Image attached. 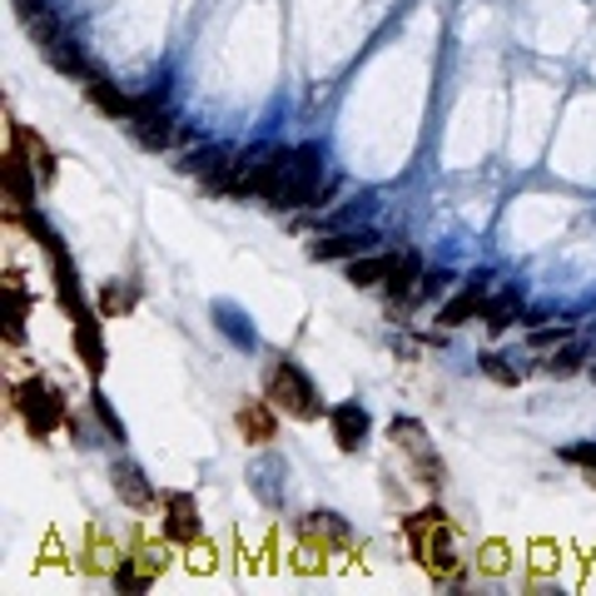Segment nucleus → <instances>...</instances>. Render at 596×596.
<instances>
[{"label":"nucleus","instance_id":"f257e3e1","mask_svg":"<svg viewBox=\"0 0 596 596\" xmlns=\"http://www.w3.org/2000/svg\"><path fill=\"white\" fill-rule=\"evenodd\" d=\"M318 179H324V155H318V145L279 149V155H269L259 165V199L269 209L324 205V195H318Z\"/></svg>","mask_w":596,"mask_h":596},{"label":"nucleus","instance_id":"f03ea898","mask_svg":"<svg viewBox=\"0 0 596 596\" xmlns=\"http://www.w3.org/2000/svg\"><path fill=\"white\" fill-rule=\"evenodd\" d=\"M269 403L279 413H289V418H298V423H314L318 413H324V398L314 393L308 372L298 364H289V358L269 368Z\"/></svg>","mask_w":596,"mask_h":596},{"label":"nucleus","instance_id":"7ed1b4c3","mask_svg":"<svg viewBox=\"0 0 596 596\" xmlns=\"http://www.w3.org/2000/svg\"><path fill=\"white\" fill-rule=\"evenodd\" d=\"M16 408L36 438H46V433H56L60 423H66V398H60L46 378H30L26 388H16Z\"/></svg>","mask_w":596,"mask_h":596},{"label":"nucleus","instance_id":"20e7f679","mask_svg":"<svg viewBox=\"0 0 596 596\" xmlns=\"http://www.w3.org/2000/svg\"><path fill=\"white\" fill-rule=\"evenodd\" d=\"M130 135L140 149H169L175 145V115L159 105V90H145L135 95V115H130Z\"/></svg>","mask_w":596,"mask_h":596},{"label":"nucleus","instance_id":"39448f33","mask_svg":"<svg viewBox=\"0 0 596 596\" xmlns=\"http://www.w3.org/2000/svg\"><path fill=\"white\" fill-rule=\"evenodd\" d=\"M393 443H403L413 453V473H418V483L423 487H443V477H447V467H443V457L428 447V433H423V423H413V418H393Z\"/></svg>","mask_w":596,"mask_h":596},{"label":"nucleus","instance_id":"423d86ee","mask_svg":"<svg viewBox=\"0 0 596 596\" xmlns=\"http://www.w3.org/2000/svg\"><path fill=\"white\" fill-rule=\"evenodd\" d=\"M328 423H334V443H338V453H358V447L368 443V433H372L368 408H358V403H338V408L328 413Z\"/></svg>","mask_w":596,"mask_h":596},{"label":"nucleus","instance_id":"0eeeda50","mask_svg":"<svg viewBox=\"0 0 596 596\" xmlns=\"http://www.w3.org/2000/svg\"><path fill=\"white\" fill-rule=\"evenodd\" d=\"M165 537L179 547H195L199 542V507L189 493H169L165 497Z\"/></svg>","mask_w":596,"mask_h":596},{"label":"nucleus","instance_id":"6e6552de","mask_svg":"<svg viewBox=\"0 0 596 596\" xmlns=\"http://www.w3.org/2000/svg\"><path fill=\"white\" fill-rule=\"evenodd\" d=\"M378 234L372 229H354V234H328V239H314L308 244V259L328 264V259H358V254H372Z\"/></svg>","mask_w":596,"mask_h":596},{"label":"nucleus","instance_id":"1a4fd4ad","mask_svg":"<svg viewBox=\"0 0 596 596\" xmlns=\"http://www.w3.org/2000/svg\"><path fill=\"white\" fill-rule=\"evenodd\" d=\"M239 433H244V443H254V447H264V443H274L279 438V418H274V403H244L239 408Z\"/></svg>","mask_w":596,"mask_h":596},{"label":"nucleus","instance_id":"9d476101","mask_svg":"<svg viewBox=\"0 0 596 596\" xmlns=\"http://www.w3.org/2000/svg\"><path fill=\"white\" fill-rule=\"evenodd\" d=\"M40 50H46V60H50V66H56L60 74H70L74 85H90V80H95L90 60L80 56V46H74L70 36H56V40H50V46H40Z\"/></svg>","mask_w":596,"mask_h":596},{"label":"nucleus","instance_id":"9b49d317","mask_svg":"<svg viewBox=\"0 0 596 596\" xmlns=\"http://www.w3.org/2000/svg\"><path fill=\"white\" fill-rule=\"evenodd\" d=\"M483 308H487V289H483V284H467L463 294H453V298H447V304L438 308V324H443V328H463V324H473Z\"/></svg>","mask_w":596,"mask_h":596},{"label":"nucleus","instance_id":"f8f14e48","mask_svg":"<svg viewBox=\"0 0 596 596\" xmlns=\"http://www.w3.org/2000/svg\"><path fill=\"white\" fill-rule=\"evenodd\" d=\"M36 185H40V175L26 165V155H20V149H10V155H6V189H10V205H16V209H30V199H36Z\"/></svg>","mask_w":596,"mask_h":596},{"label":"nucleus","instance_id":"ddd939ff","mask_svg":"<svg viewBox=\"0 0 596 596\" xmlns=\"http://www.w3.org/2000/svg\"><path fill=\"white\" fill-rule=\"evenodd\" d=\"M115 493H120L135 513H149V507H155V487H149V477L135 463H115Z\"/></svg>","mask_w":596,"mask_h":596},{"label":"nucleus","instance_id":"4468645a","mask_svg":"<svg viewBox=\"0 0 596 596\" xmlns=\"http://www.w3.org/2000/svg\"><path fill=\"white\" fill-rule=\"evenodd\" d=\"M85 95H90V105L95 110H105L110 120H125L130 125V115H135V95H125V90H115L105 74H95L90 85H85Z\"/></svg>","mask_w":596,"mask_h":596},{"label":"nucleus","instance_id":"2eb2a0df","mask_svg":"<svg viewBox=\"0 0 596 596\" xmlns=\"http://www.w3.org/2000/svg\"><path fill=\"white\" fill-rule=\"evenodd\" d=\"M393 259H398V254H358V259H348L344 274L354 289H372V284H388Z\"/></svg>","mask_w":596,"mask_h":596},{"label":"nucleus","instance_id":"dca6fc26","mask_svg":"<svg viewBox=\"0 0 596 596\" xmlns=\"http://www.w3.org/2000/svg\"><path fill=\"white\" fill-rule=\"evenodd\" d=\"M74 354L85 358V368L100 378L105 372V344H100V328H95V318L85 314V318H74Z\"/></svg>","mask_w":596,"mask_h":596},{"label":"nucleus","instance_id":"f3484780","mask_svg":"<svg viewBox=\"0 0 596 596\" xmlns=\"http://www.w3.org/2000/svg\"><path fill=\"white\" fill-rule=\"evenodd\" d=\"M16 149L26 155V165L36 169L40 179H56V155H50V145L40 140L36 130H26V125H20V130H16Z\"/></svg>","mask_w":596,"mask_h":596},{"label":"nucleus","instance_id":"a211bd4d","mask_svg":"<svg viewBox=\"0 0 596 596\" xmlns=\"http://www.w3.org/2000/svg\"><path fill=\"white\" fill-rule=\"evenodd\" d=\"M522 318V294L517 289H503V294H493L487 298V308H483V324L493 328V334H503V328H513Z\"/></svg>","mask_w":596,"mask_h":596},{"label":"nucleus","instance_id":"6ab92c4d","mask_svg":"<svg viewBox=\"0 0 596 596\" xmlns=\"http://www.w3.org/2000/svg\"><path fill=\"white\" fill-rule=\"evenodd\" d=\"M388 294L393 298H413V294H418V254H413V249H398V259H393Z\"/></svg>","mask_w":596,"mask_h":596},{"label":"nucleus","instance_id":"aec40b11","mask_svg":"<svg viewBox=\"0 0 596 596\" xmlns=\"http://www.w3.org/2000/svg\"><path fill=\"white\" fill-rule=\"evenodd\" d=\"M582 358H587V354H582V348L572 344V348H562V354H552V358H547V364H542V368H547L552 378H572V372L582 368Z\"/></svg>","mask_w":596,"mask_h":596},{"label":"nucleus","instance_id":"412c9836","mask_svg":"<svg viewBox=\"0 0 596 596\" xmlns=\"http://www.w3.org/2000/svg\"><path fill=\"white\" fill-rule=\"evenodd\" d=\"M483 372H487L493 383H503V388H517V368L507 364L503 354H483Z\"/></svg>","mask_w":596,"mask_h":596},{"label":"nucleus","instance_id":"4be33fe9","mask_svg":"<svg viewBox=\"0 0 596 596\" xmlns=\"http://www.w3.org/2000/svg\"><path fill=\"white\" fill-rule=\"evenodd\" d=\"M562 463H577V467H587V473H592V483H596V443H572V447H562Z\"/></svg>","mask_w":596,"mask_h":596},{"label":"nucleus","instance_id":"5701e85b","mask_svg":"<svg viewBox=\"0 0 596 596\" xmlns=\"http://www.w3.org/2000/svg\"><path fill=\"white\" fill-rule=\"evenodd\" d=\"M130 304H135V294H120V284H110V289H105V318H120Z\"/></svg>","mask_w":596,"mask_h":596},{"label":"nucleus","instance_id":"b1692460","mask_svg":"<svg viewBox=\"0 0 596 596\" xmlns=\"http://www.w3.org/2000/svg\"><path fill=\"white\" fill-rule=\"evenodd\" d=\"M95 413H100V418H105V428H110V433H115V438H125L120 418H115V413H110V403H105V398H100V393H95Z\"/></svg>","mask_w":596,"mask_h":596},{"label":"nucleus","instance_id":"393cba45","mask_svg":"<svg viewBox=\"0 0 596 596\" xmlns=\"http://www.w3.org/2000/svg\"><path fill=\"white\" fill-rule=\"evenodd\" d=\"M483 567H487V572H503V567H507V547H497V542H493V547L483 552Z\"/></svg>","mask_w":596,"mask_h":596},{"label":"nucleus","instance_id":"a878e982","mask_svg":"<svg viewBox=\"0 0 596 596\" xmlns=\"http://www.w3.org/2000/svg\"><path fill=\"white\" fill-rule=\"evenodd\" d=\"M557 338H567V328H537V334H532V344L547 348V344H557Z\"/></svg>","mask_w":596,"mask_h":596},{"label":"nucleus","instance_id":"bb28decb","mask_svg":"<svg viewBox=\"0 0 596 596\" xmlns=\"http://www.w3.org/2000/svg\"><path fill=\"white\" fill-rule=\"evenodd\" d=\"M50 0H16V16H30V10H46Z\"/></svg>","mask_w":596,"mask_h":596}]
</instances>
